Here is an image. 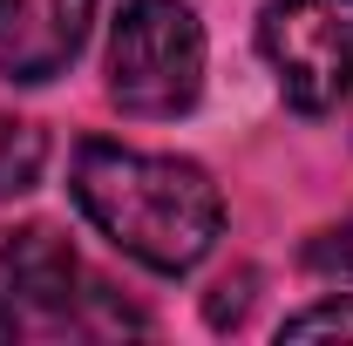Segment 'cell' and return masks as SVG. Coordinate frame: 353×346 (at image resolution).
I'll use <instances>...</instances> for the list:
<instances>
[{"label":"cell","instance_id":"6da1fadb","mask_svg":"<svg viewBox=\"0 0 353 346\" xmlns=\"http://www.w3.org/2000/svg\"><path fill=\"white\" fill-rule=\"evenodd\" d=\"M68 190H75L88 224L123 258L150 265V272H190L218 245V224H224V197L197 163L102 143V136L75 150Z\"/></svg>","mask_w":353,"mask_h":346},{"label":"cell","instance_id":"7a4b0ae2","mask_svg":"<svg viewBox=\"0 0 353 346\" xmlns=\"http://www.w3.org/2000/svg\"><path fill=\"white\" fill-rule=\"evenodd\" d=\"M204 88V28L183 0H123L109 28V95L123 116H183Z\"/></svg>","mask_w":353,"mask_h":346},{"label":"cell","instance_id":"3957f363","mask_svg":"<svg viewBox=\"0 0 353 346\" xmlns=\"http://www.w3.org/2000/svg\"><path fill=\"white\" fill-rule=\"evenodd\" d=\"M259 54L292 109H333L353 88V0H272L259 21Z\"/></svg>","mask_w":353,"mask_h":346},{"label":"cell","instance_id":"277c9868","mask_svg":"<svg viewBox=\"0 0 353 346\" xmlns=\"http://www.w3.org/2000/svg\"><path fill=\"white\" fill-rule=\"evenodd\" d=\"M95 292L82 258L61 231L28 224L0 245V333H48V326H88Z\"/></svg>","mask_w":353,"mask_h":346},{"label":"cell","instance_id":"5b68a950","mask_svg":"<svg viewBox=\"0 0 353 346\" xmlns=\"http://www.w3.org/2000/svg\"><path fill=\"white\" fill-rule=\"evenodd\" d=\"M95 0H0V82H54L88 41Z\"/></svg>","mask_w":353,"mask_h":346},{"label":"cell","instance_id":"8992f818","mask_svg":"<svg viewBox=\"0 0 353 346\" xmlns=\"http://www.w3.org/2000/svg\"><path fill=\"white\" fill-rule=\"evenodd\" d=\"M41 163H48V136L34 123H14L0 116V204L7 197H28L41 183Z\"/></svg>","mask_w":353,"mask_h":346},{"label":"cell","instance_id":"52a82bcc","mask_svg":"<svg viewBox=\"0 0 353 346\" xmlns=\"http://www.w3.org/2000/svg\"><path fill=\"white\" fill-rule=\"evenodd\" d=\"M285 340H353V299H326L285 319Z\"/></svg>","mask_w":353,"mask_h":346},{"label":"cell","instance_id":"ba28073f","mask_svg":"<svg viewBox=\"0 0 353 346\" xmlns=\"http://www.w3.org/2000/svg\"><path fill=\"white\" fill-rule=\"evenodd\" d=\"M306 265L319 272V278H347L353 285V217H340L333 231H319L306 245Z\"/></svg>","mask_w":353,"mask_h":346}]
</instances>
